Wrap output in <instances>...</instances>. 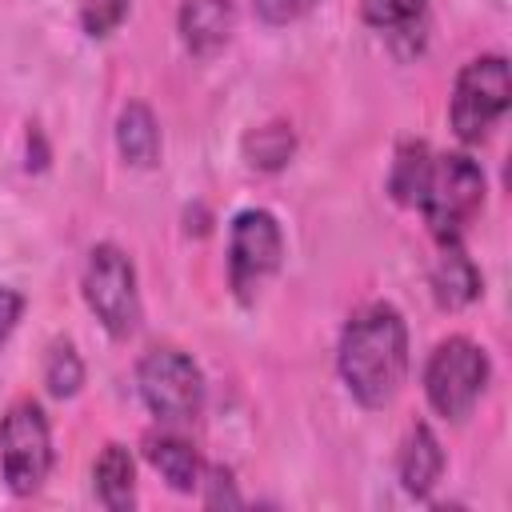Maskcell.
Masks as SVG:
<instances>
[{"mask_svg": "<svg viewBox=\"0 0 512 512\" xmlns=\"http://www.w3.org/2000/svg\"><path fill=\"white\" fill-rule=\"evenodd\" d=\"M344 388L364 404V408H384L408 372V328L404 316L376 300L352 312V320L340 332V352H336Z\"/></svg>", "mask_w": 512, "mask_h": 512, "instance_id": "6da1fadb", "label": "cell"}, {"mask_svg": "<svg viewBox=\"0 0 512 512\" xmlns=\"http://www.w3.org/2000/svg\"><path fill=\"white\" fill-rule=\"evenodd\" d=\"M480 200H484V172L472 156L448 152V156L432 160V172H428V184L420 196V212L440 244L460 240V232L476 216Z\"/></svg>", "mask_w": 512, "mask_h": 512, "instance_id": "7a4b0ae2", "label": "cell"}, {"mask_svg": "<svg viewBox=\"0 0 512 512\" xmlns=\"http://www.w3.org/2000/svg\"><path fill=\"white\" fill-rule=\"evenodd\" d=\"M136 384L160 424H192L204 408V376L180 348H152L136 364Z\"/></svg>", "mask_w": 512, "mask_h": 512, "instance_id": "3957f363", "label": "cell"}, {"mask_svg": "<svg viewBox=\"0 0 512 512\" xmlns=\"http://www.w3.org/2000/svg\"><path fill=\"white\" fill-rule=\"evenodd\" d=\"M484 384H488V356L468 336H448L428 356L424 392H428V404L444 420H464L472 404L480 400Z\"/></svg>", "mask_w": 512, "mask_h": 512, "instance_id": "277c9868", "label": "cell"}, {"mask_svg": "<svg viewBox=\"0 0 512 512\" xmlns=\"http://www.w3.org/2000/svg\"><path fill=\"white\" fill-rule=\"evenodd\" d=\"M512 100V72L504 56L468 60L452 88V128L464 144H480L496 120L508 112Z\"/></svg>", "mask_w": 512, "mask_h": 512, "instance_id": "5b68a950", "label": "cell"}, {"mask_svg": "<svg viewBox=\"0 0 512 512\" xmlns=\"http://www.w3.org/2000/svg\"><path fill=\"white\" fill-rule=\"evenodd\" d=\"M0 468L16 496L40 492L52 468V432L32 400H16L0 420Z\"/></svg>", "mask_w": 512, "mask_h": 512, "instance_id": "8992f818", "label": "cell"}, {"mask_svg": "<svg viewBox=\"0 0 512 512\" xmlns=\"http://www.w3.org/2000/svg\"><path fill=\"white\" fill-rule=\"evenodd\" d=\"M84 300L112 336H132L140 324L136 268L116 244H96L84 268Z\"/></svg>", "mask_w": 512, "mask_h": 512, "instance_id": "52a82bcc", "label": "cell"}, {"mask_svg": "<svg viewBox=\"0 0 512 512\" xmlns=\"http://www.w3.org/2000/svg\"><path fill=\"white\" fill-rule=\"evenodd\" d=\"M280 256H284V236L276 216L264 208L236 212L228 232V276L240 300L256 296V288L280 268Z\"/></svg>", "mask_w": 512, "mask_h": 512, "instance_id": "ba28073f", "label": "cell"}, {"mask_svg": "<svg viewBox=\"0 0 512 512\" xmlns=\"http://www.w3.org/2000/svg\"><path fill=\"white\" fill-rule=\"evenodd\" d=\"M236 28L232 0H184L180 8V40L192 56H216Z\"/></svg>", "mask_w": 512, "mask_h": 512, "instance_id": "9c48e42d", "label": "cell"}, {"mask_svg": "<svg viewBox=\"0 0 512 512\" xmlns=\"http://www.w3.org/2000/svg\"><path fill=\"white\" fill-rule=\"evenodd\" d=\"M440 472H444V448L436 440V432L428 424H416L404 440V452H400V484L408 496L424 500L436 484H440Z\"/></svg>", "mask_w": 512, "mask_h": 512, "instance_id": "30bf717a", "label": "cell"}, {"mask_svg": "<svg viewBox=\"0 0 512 512\" xmlns=\"http://www.w3.org/2000/svg\"><path fill=\"white\" fill-rule=\"evenodd\" d=\"M432 292H436V304L440 308H464L480 296V272L476 264L464 256L460 240L456 244H444L436 268H432Z\"/></svg>", "mask_w": 512, "mask_h": 512, "instance_id": "8fae6325", "label": "cell"}, {"mask_svg": "<svg viewBox=\"0 0 512 512\" xmlns=\"http://www.w3.org/2000/svg\"><path fill=\"white\" fill-rule=\"evenodd\" d=\"M116 148L128 164L136 168H152L160 160V128H156V116L148 104L132 100L120 108V120H116Z\"/></svg>", "mask_w": 512, "mask_h": 512, "instance_id": "7c38bea8", "label": "cell"}, {"mask_svg": "<svg viewBox=\"0 0 512 512\" xmlns=\"http://www.w3.org/2000/svg\"><path fill=\"white\" fill-rule=\"evenodd\" d=\"M144 452H148L152 468L168 480V488H176V492H196V488H200L204 464H200V456H196V448H192L188 440L160 432V436H148Z\"/></svg>", "mask_w": 512, "mask_h": 512, "instance_id": "4fadbf2b", "label": "cell"}, {"mask_svg": "<svg viewBox=\"0 0 512 512\" xmlns=\"http://www.w3.org/2000/svg\"><path fill=\"white\" fill-rule=\"evenodd\" d=\"M92 480H96V496L104 508L128 512L136 504V464L124 444H104V452L92 468Z\"/></svg>", "mask_w": 512, "mask_h": 512, "instance_id": "5bb4252c", "label": "cell"}, {"mask_svg": "<svg viewBox=\"0 0 512 512\" xmlns=\"http://www.w3.org/2000/svg\"><path fill=\"white\" fill-rule=\"evenodd\" d=\"M428 172H432V152H428V144L408 140V144H400V152H396V160H392L388 192H392L400 204H420L424 184H428Z\"/></svg>", "mask_w": 512, "mask_h": 512, "instance_id": "9a60e30c", "label": "cell"}, {"mask_svg": "<svg viewBox=\"0 0 512 512\" xmlns=\"http://www.w3.org/2000/svg\"><path fill=\"white\" fill-rule=\"evenodd\" d=\"M292 152H296V136H292L288 124H264V128L248 132V140H244L248 164L252 168H264V172L284 168L292 160Z\"/></svg>", "mask_w": 512, "mask_h": 512, "instance_id": "2e32d148", "label": "cell"}, {"mask_svg": "<svg viewBox=\"0 0 512 512\" xmlns=\"http://www.w3.org/2000/svg\"><path fill=\"white\" fill-rule=\"evenodd\" d=\"M44 384L60 400H68V396L80 392V384H84V360H80V352L68 340H56L52 344V352L44 360Z\"/></svg>", "mask_w": 512, "mask_h": 512, "instance_id": "e0dca14e", "label": "cell"}, {"mask_svg": "<svg viewBox=\"0 0 512 512\" xmlns=\"http://www.w3.org/2000/svg\"><path fill=\"white\" fill-rule=\"evenodd\" d=\"M424 4L428 0H360V12L372 28H384V32H400L408 24H416L424 16Z\"/></svg>", "mask_w": 512, "mask_h": 512, "instance_id": "ac0fdd59", "label": "cell"}, {"mask_svg": "<svg viewBox=\"0 0 512 512\" xmlns=\"http://www.w3.org/2000/svg\"><path fill=\"white\" fill-rule=\"evenodd\" d=\"M128 16V0H80V24L88 36H108Z\"/></svg>", "mask_w": 512, "mask_h": 512, "instance_id": "d6986e66", "label": "cell"}, {"mask_svg": "<svg viewBox=\"0 0 512 512\" xmlns=\"http://www.w3.org/2000/svg\"><path fill=\"white\" fill-rule=\"evenodd\" d=\"M200 484H204V504L208 508H240V492H236V484H232V472L228 468H208L204 476H200Z\"/></svg>", "mask_w": 512, "mask_h": 512, "instance_id": "ffe728a7", "label": "cell"}, {"mask_svg": "<svg viewBox=\"0 0 512 512\" xmlns=\"http://www.w3.org/2000/svg\"><path fill=\"white\" fill-rule=\"evenodd\" d=\"M252 4H256V16L264 24H292L304 12H312L316 0H252Z\"/></svg>", "mask_w": 512, "mask_h": 512, "instance_id": "44dd1931", "label": "cell"}, {"mask_svg": "<svg viewBox=\"0 0 512 512\" xmlns=\"http://www.w3.org/2000/svg\"><path fill=\"white\" fill-rule=\"evenodd\" d=\"M20 312H24V296H20L16 288L0 284V344H4L8 336H12V328H16Z\"/></svg>", "mask_w": 512, "mask_h": 512, "instance_id": "7402d4cb", "label": "cell"}]
</instances>
